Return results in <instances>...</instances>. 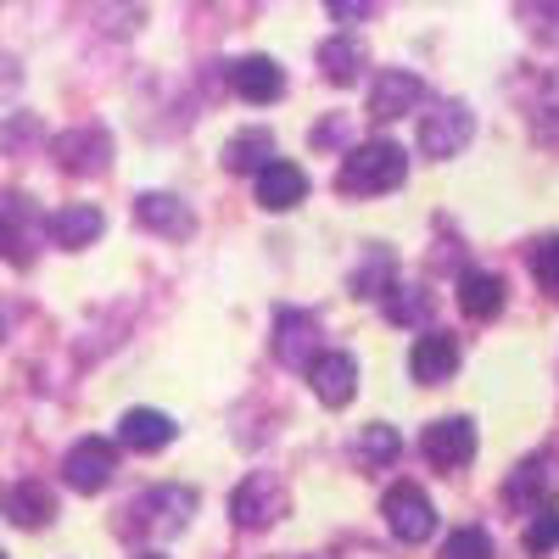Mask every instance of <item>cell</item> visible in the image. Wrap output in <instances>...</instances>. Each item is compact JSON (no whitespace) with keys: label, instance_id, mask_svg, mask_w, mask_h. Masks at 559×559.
Segmentation results:
<instances>
[{"label":"cell","instance_id":"cell-19","mask_svg":"<svg viewBox=\"0 0 559 559\" xmlns=\"http://www.w3.org/2000/svg\"><path fill=\"white\" fill-rule=\"evenodd\" d=\"M134 218L146 229H157V236H191V207L168 191H146L134 202Z\"/></svg>","mask_w":559,"mask_h":559},{"label":"cell","instance_id":"cell-18","mask_svg":"<svg viewBox=\"0 0 559 559\" xmlns=\"http://www.w3.org/2000/svg\"><path fill=\"white\" fill-rule=\"evenodd\" d=\"M118 442L134 448V453H157V448L174 442V419L163 408H129L123 426H118Z\"/></svg>","mask_w":559,"mask_h":559},{"label":"cell","instance_id":"cell-22","mask_svg":"<svg viewBox=\"0 0 559 559\" xmlns=\"http://www.w3.org/2000/svg\"><path fill=\"white\" fill-rule=\"evenodd\" d=\"M224 163L229 168H269L274 163V134L269 129H247V134H236V140H229V146H224Z\"/></svg>","mask_w":559,"mask_h":559},{"label":"cell","instance_id":"cell-6","mask_svg":"<svg viewBox=\"0 0 559 559\" xmlns=\"http://www.w3.org/2000/svg\"><path fill=\"white\" fill-rule=\"evenodd\" d=\"M112 471H118V448L102 442V437L73 442L68 459H62V481H68L73 492H102V487L112 481Z\"/></svg>","mask_w":559,"mask_h":559},{"label":"cell","instance_id":"cell-9","mask_svg":"<svg viewBox=\"0 0 559 559\" xmlns=\"http://www.w3.org/2000/svg\"><path fill=\"white\" fill-rule=\"evenodd\" d=\"M419 453L442 471H459V464L476 459V426L471 419H431L426 431H419Z\"/></svg>","mask_w":559,"mask_h":559},{"label":"cell","instance_id":"cell-27","mask_svg":"<svg viewBox=\"0 0 559 559\" xmlns=\"http://www.w3.org/2000/svg\"><path fill=\"white\" fill-rule=\"evenodd\" d=\"M397 448H403V442H397L392 426H369V431L358 437V459H369V464H392Z\"/></svg>","mask_w":559,"mask_h":559},{"label":"cell","instance_id":"cell-28","mask_svg":"<svg viewBox=\"0 0 559 559\" xmlns=\"http://www.w3.org/2000/svg\"><path fill=\"white\" fill-rule=\"evenodd\" d=\"M526 554H554L559 548V509H543V515H532V526H526Z\"/></svg>","mask_w":559,"mask_h":559},{"label":"cell","instance_id":"cell-5","mask_svg":"<svg viewBox=\"0 0 559 559\" xmlns=\"http://www.w3.org/2000/svg\"><path fill=\"white\" fill-rule=\"evenodd\" d=\"M554 492H559V453H532L521 471H509V481H503V498L515 509H532V515H543Z\"/></svg>","mask_w":559,"mask_h":559},{"label":"cell","instance_id":"cell-12","mask_svg":"<svg viewBox=\"0 0 559 559\" xmlns=\"http://www.w3.org/2000/svg\"><path fill=\"white\" fill-rule=\"evenodd\" d=\"M302 197H308V174H302L297 163L274 157V163L258 174V202H263L269 213H292Z\"/></svg>","mask_w":559,"mask_h":559},{"label":"cell","instance_id":"cell-2","mask_svg":"<svg viewBox=\"0 0 559 559\" xmlns=\"http://www.w3.org/2000/svg\"><path fill=\"white\" fill-rule=\"evenodd\" d=\"M191 515H197V492L191 487H152V492H140L129 503V526L152 532V537L185 532V526H191Z\"/></svg>","mask_w":559,"mask_h":559},{"label":"cell","instance_id":"cell-10","mask_svg":"<svg viewBox=\"0 0 559 559\" xmlns=\"http://www.w3.org/2000/svg\"><path fill=\"white\" fill-rule=\"evenodd\" d=\"M419 96H426V84H419L408 68H381L376 79H369V112H376L381 123L408 118L419 107Z\"/></svg>","mask_w":559,"mask_h":559},{"label":"cell","instance_id":"cell-7","mask_svg":"<svg viewBox=\"0 0 559 559\" xmlns=\"http://www.w3.org/2000/svg\"><path fill=\"white\" fill-rule=\"evenodd\" d=\"M471 134H476L471 112H464L459 102H437L426 118H419V152H426V157H453Z\"/></svg>","mask_w":559,"mask_h":559},{"label":"cell","instance_id":"cell-24","mask_svg":"<svg viewBox=\"0 0 559 559\" xmlns=\"http://www.w3.org/2000/svg\"><path fill=\"white\" fill-rule=\"evenodd\" d=\"M386 319L392 324H426L431 319V297L419 286H392L386 292Z\"/></svg>","mask_w":559,"mask_h":559},{"label":"cell","instance_id":"cell-15","mask_svg":"<svg viewBox=\"0 0 559 559\" xmlns=\"http://www.w3.org/2000/svg\"><path fill=\"white\" fill-rule=\"evenodd\" d=\"M57 157L68 174H102L112 157V140H107V129H73L57 140Z\"/></svg>","mask_w":559,"mask_h":559},{"label":"cell","instance_id":"cell-34","mask_svg":"<svg viewBox=\"0 0 559 559\" xmlns=\"http://www.w3.org/2000/svg\"><path fill=\"white\" fill-rule=\"evenodd\" d=\"M0 559H7V554H0Z\"/></svg>","mask_w":559,"mask_h":559},{"label":"cell","instance_id":"cell-11","mask_svg":"<svg viewBox=\"0 0 559 559\" xmlns=\"http://www.w3.org/2000/svg\"><path fill=\"white\" fill-rule=\"evenodd\" d=\"M308 381H313V392H319L324 408H347L353 392H358V358H353V353H324V358L308 369Z\"/></svg>","mask_w":559,"mask_h":559},{"label":"cell","instance_id":"cell-16","mask_svg":"<svg viewBox=\"0 0 559 559\" xmlns=\"http://www.w3.org/2000/svg\"><path fill=\"white\" fill-rule=\"evenodd\" d=\"M0 509H7V521H17V526H45L57 515V492L45 481H17V487L0 492Z\"/></svg>","mask_w":559,"mask_h":559},{"label":"cell","instance_id":"cell-1","mask_svg":"<svg viewBox=\"0 0 559 559\" xmlns=\"http://www.w3.org/2000/svg\"><path fill=\"white\" fill-rule=\"evenodd\" d=\"M408 179V152L397 140H369L342 157V191L347 197H386Z\"/></svg>","mask_w":559,"mask_h":559},{"label":"cell","instance_id":"cell-3","mask_svg":"<svg viewBox=\"0 0 559 559\" xmlns=\"http://www.w3.org/2000/svg\"><path fill=\"white\" fill-rule=\"evenodd\" d=\"M280 509H286V487H280V476H269V471H252L236 492H229V521H236L241 532L274 526Z\"/></svg>","mask_w":559,"mask_h":559},{"label":"cell","instance_id":"cell-21","mask_svg":"<svg viewBox=\"0 0 559 559\" xmlns=\"http://www.w3.org/2000/svg\"><path fill=\"white\" fill-rule=\"evenodd\" d=\"M34 224H39V213L28 207V197H0V252L23 258V241H28Z\"/></svg>","mask_w":559,"mask_h":559},{"label":"cell","instance_id":"cell-4","mask_svg":"<svg viewBox=\"0 0 559 559\" xmlns=\"http://www.w3.org/2000/svg\"><path fill=\"white\" fill-rule=\"evenodd\" d=\"M381 515H386V526H392L397 543H426L437 532V509H431L426 487H414V481H397L381 498Z\"/></svg>","mask_w":559,"mask_h":559},{"label":"cell","instance_id":"cell-17","mask_svg":"<svg viewBox=\"0 0 559 559\" xmlns=\"http://www.w3.org/2000/svg\"><path fill=\"white\" fill-rule=\"evenodd\" d=\"M45 229H51V241L57 247H90L107 229L102 207H90V202H73V207H57L51 218H45Z\"/></svg>","mask_w":559,"mask_h":559},{"label":"cell","instance_id":"cell-14","mask_svg":"<svg viewBox=\"0 0 559 559\" xmlns=\"http://www.w3.org/2000/svg\"><path fill=\"white\" fill-rule=\"evenodd\" d=\"M459 369V342L453 336H442V331H426L414 342V353H408V376L414 381H426V386H437V381H448Z\"/></svg>","mask_w":559,"mask_h":559},{"label":"cell","instance_id":"cell-32","mask_svg":"<svg viewBox=\"0 0 559 559\" xmlns=\"http://www.w3.org/2000/svg\"><path fill=\"white\" fill-rule=\"evenodd\" d=\"M140 559H163V554H140Z\"/></svg>","mask_w":559,"mask_h":559},{"label":"cell","instance_id":"cell-23","mask_svg":"<svg viewBox=\"0 0 559 559\" xmlns=\"http://www.w3.org/2000/svg\"><path fill=\"white\" fill-rule=\"evenodd\" d=\"M319 68L331 73V84H353L358 68H364L358 39H324V45H319Z\"/></svg>","mask_w":559,"mask_h":559},{"label":"cell","instance_id":"cell-13","mask_svg":"<svg viewBox=\"0 0 559 559\" xmlns=\"http://www.w3.org/2000/svg\"><path fill=\"white\" fill-rule=\"evenodd\" d=\"M229 84H236L241 102L269 107V102H280V90H286V73H280V62H269V57H241L236 68H229Z\"/></svg>","mask_w":559,"mask_h":559},{"label":"cell","instance_id":"cell-30","mask_svg":"<svg viewBox=\"0 0 559 559\" xmlns=\"http://www.w3.org/2000/svg\"><path fill=\"white\" fill-rule=\"evenodd\" d=\"M548 107H554V123H559V68H548V79H543V118H548Z\"/></svg>","mask_w":559,"mask_h":559},{"label":"cell","instance_id":"cell-8","mask_svg":"<svg viewBox=\"0 0 559 559\" xmlns=\"http://www.w3.org/2000/svg\"><path fill=\"white\" fill-rule=\"evenodd\" d=\"M274 353L280 364H297V369H313L324 353H319V319L302 313V308H280L274 313Z\"/></svg>","mask_w":559,"mask_h":559},{"label":"cell","instance_id":"cell-25","mask_svg":"<svg viewBox=\"0 0 559 559\" xmlns=\"http://www.w3.org/2000/svg\"><path fill=\"white\" fill-rule=\"evenodd\" d=\"M442 559H492V537L481 526H459L448 543H442Z\"/></svg>","mask_w":559,"mask_h":559},{"label":"cell","instance_id":"cell-20","mask_svg":"<svg viewBox=\"0 0 559 559\" xmlns=\"http://www.w3.org/2000/svg\"><path fill=\"white\" fill-rule=\"evenodd\" d=\"M503 297H509V286L498 274H464L459 280V308L471 313V319H498L503 313Z\"/></svg>","mask_w":559,"mask_h":559},{"label":"cell","instance_id":"cell-33","mask_svg":"<svg viewBox=\"0 0 559 559\" xmlns=\"http://www.w3.org/2000/svg\"><path fill=\"white\" fill-rule=\"evenodd\" d=\"M0 336H7V319H0Z\"/></svg>","mask_w":559,"mask_h":559},{"label":"cell","instance_id":"cell-31","mask_svg":"<svg viewBox=\"0 0 559 559\" xmlns=\"http://www.w3.org/2000/svg\"><path fill=\"white\" fill-rule=\"evenodd\" d=\"M331 17H342V23H353V17H369V7H347V0H336V7H331Z\"/></svg>","mask_w":559,"mask_h":559},{"label":"cell","instance_id":"cell-26","mask_svg":"<svg viewBox=\"0 0 559 559\" xmlns=\"http://www.w3.org/2000/svg\"><path fill=\"white\" fill-rule=\"evenodd\" d=\"M353 292L358 297H386L392 292V252H376V263H364L353 274Z\"/></svg>","mask_w":559,"mask_h":559},{"label":"cell","instance_id":"cell-29","mask_svg":"<svg viewBox=\"0 0 559 559\" xmlns=\"http://www.w3.org/2000/svg\"><path fill=\"white\" fill-rule=\"evenodd\" d=\"M532 274H537V286H543V292H559V236L537 241V252H532Z\"/></svg>","mask_w":559,"mask_h":559}]
</instances>
